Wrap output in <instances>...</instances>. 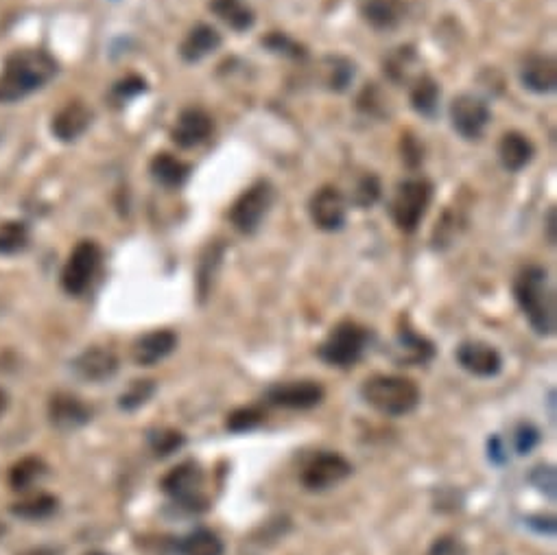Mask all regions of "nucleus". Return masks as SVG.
<instances>
[{"label": "nucleus", "mask_w": 557, "mask_h": 555, "mask_svg": "<svg viewBox=\"0 0 557 555\" xmlns=\"http://www.w3.org/2000/svg\"><path fill=\"white\" fill-rule=\"evenodd\" d=\"M263 420H265V413L260 409L243 407V409H236L228 418V429L234 433H245V431L256 429Z\"/></svg>", "instance_id": "nucleus-34"}, {"label": "nucleus", "mask_w": 557, "mask_h": 555, "mask_svg": "<svg viewBox=\"0 0 557 555\" xmlns=\"http://www.w3.org/2000/svg\"><path fill=\"white\" fill-rule=\"evenodd\" d=\"M274 202V188L269 182H256L236 199L230 210L232 226L241 234H254Z\"/></svg>", "instance_id": "nucleus-7"}, {"label": "nucleus", "mask_w": 557, "mask_h": 555, "mask_svg": "<svg viewBox=\"0 0 557 555\" xmlns=\"http://www.w3.org/2000/svg\"><path fill=\"white\" fill-rule=\"evenodd\" d=\"M499 158L501 164L509 173L523 171L533 160V145L531 140L520 132H509L501 138L499 143Z\"/></svg>", "instance_id": "nucleus-22"}, {"label": "nucleus", "mask_w": 557, "mask_h": 555, "mask_svg": "<svg viewBox=\"0 0 557 555\" xmlns=\"http://www.w3.org/2000/svg\"><path fill=\"white\" fill-rule=\"evenodd\" d=\"M177 555H223V542L215 531L195 529L177 542Z\"/></svg>", "instance_id": "nucleus-26"}, {"label": "nucleus", "mask_w": 557, "mask_h": 555, "mask_svg": "<svg viewBox=\"0 0 557 555\" xmlns=\"http://www.w3.org/2000/svg\"><path fill=\"white\" fill-rule=\"evenodd\" d=\"M149 169L153 180L167 188H180L188 180V175H191V167L180 158L171 156V153H158V156L151 160Z\"/></svg>", "instance_id": "nucleus-23"}, {"label": "nucleus", "mask_w": 557, "mask_h": 555, "mask_svg": "<svg viewBox=\"0 0 557 555\" xmlns=\"http://www.w3.org/2000/svg\"><path fill=\"white\" fill-rule=\"evenodd\" d=\"M162 490L169 494V497L186 510H201L206 507V497H204V470L197 462H184L180 466H175L167 477L162 479Z\"/></svg>", "instance_id": "nucleus-6"}, {"label": "nucleus", "mask_w": 557, "mask_h": 555, "mask_svg": "<svg viewBox=\"0 0 557 555\" xmlns=\"http://www.w3.org/2000/svg\"><path fill=\"white\" fill-rule=\"evenodd\" d=\"M490 108L483 99L474 97V94H459V97L450 103V123L453 129L466 140H477L485 132V127L490 123Z\"/></svg>", "instance_id": "nucleus-9"}, {"label": "nucleus", "mask_w": 557, "mask_h": 555, "mask_svg": "<svg viewBox=\"0 0 557 555\" xmlns=\"http://www.w3.org/2000/svg\"><path fill=\"white\" fill-rule=\"evenodd\" d=\"M73 368L79 379L90 383H101L105 379H112L116 374L118 359L108 348H88L73 361Z\"/></svg>", "instance_id": "nucleus-16"}, {"label": "nucleus", "mask_w": 557, "mask_h": 555, "mask_svg": "<svg viewBox=\"0 0 557 555\" xmlns=\"http://www.w3.org/2000/svg\"><path fill=\"white\" fill-rule=\"evenodd\" d=\"M25 555H57V553L51 551V549H31Z\"/></svg>", "instance_id": "nucleus-44"}, {"label": "nucleus", "mask_w": 557, "mask_h": 555, "mask_svg": "<svg viewBox=\"0 0 557 555\" xmlns=\"http://www.w3.org/2000/svg\"><path fill=\"white\" fill-rule=\"evenodd\" d=\"M149 442H151L153 453L160 457H167V455L175 453L177 448L184 446V435L177 431H158V433H151Z\"/></svg>", "instance_id": "nucleus-36"}, {"label": "nucleus", "mask_w": 557, "mask_h": 555, "mask_svg": "<svg viewBox=\"0 0 557 555\" xmlns=\"http://www.w3.org/2000/svg\"><path fill=\"white\" fill-rule=\"evenodd\" d=\"M429 555H466V549L453 536H442L433 542Z\"/></svg>", "instance_id": "nucleus-40"}, {"label": "nucleus", "mask_w": 557, "mask_h": 555, "mask_svg": "<svg viewBox=\"0 0 557 555\" xmlns=\"http://www.w3.org/2000/svg\"><path fill=\"white\" fill-rule=\"evenodd\" d=\"M457 361L466 372L481 376V379H492L503 368L499 350L485 341H464L457 348Z\"/></svg>", "instance_id": "nucleus-13"}, {"label": "nucleus", "mask_w": 557, "mask_h": 555, "mask_svg": "<svg viewBox=\"0 0 557 555\" xmlns=\"http://www.w3.org/2000/svg\"><path fill=\"white\" fill-rule=\"evenodd\" d=\"M431 199L433 184L424 177H411V180L402 182L394 195V202H391V217H394L398 230L405 234L416 232L431 206Z\"/></svg>", "instance_id": "nucleus-4"}, {"label": "nucleus", "mask_w": 557, "mask_h": 555, "mask_svg": "<svg viewBox=\"0 0 557 555\" xmlns=\"http://www.w3.org/2000/svg\"><path fill=\"white\" fill-rule=\"evenodd\" d=\"M212 118L208 112L199 108H186L171 129L173 143L180 149H193L201 143H206L212 134Z\"/></svg>", "instance_id": "nucleus-14"}, {"label": "nucleus", "mask_w": 557, "mask_h": 555, "mask_svg": "<svg viewBox=\"0 0 557 555\" xmlns=\"http://www.w3.org/2000/svg\"><path fill=\"white\" fill-rule=\"evenodd\" d=\"M531 481L536 483L538 490L542 492H547L551 499H555V470L551 466H538L536 470H533V475H531Z\"/></svg>", "instance_id": "nucleus-39"}, {"label": "nucleus", "mask_w": 557, "mask_h": 555, "mask_svg": "<svg viewBox=\"0 0 557 555\" xmlns=\"http://www.w3.org/2000/svg\"><path fill=\"white\" fill-rule=\"evenodd\" d=\"M101 265V247L94 241H81L73 252L62 271V287L70 295L86 293L97 276Z\"/></svg>", "instance_id": "nucleus-8"}, {"label": "nucleus", "mask_w": 557, "mask_h": 555, "mask_svg": "<svg viewBox=\"0 0 557 555\" xmlns=\"http://www.w3.org/2000/svg\"><path fill=\"white\" fill-rule=\"evenodd\" d=\"M177 348V335L173 330H151V333L142 335L134 348H132V357L138 365H156L158 361L167 359L169 354Z\"/></svg>", "instance_id": "nucleus-18"}, {"label": "nucleus", "mask_w": 557, "mask_h": 555, "mask_svg": "<svg viewBox=\"0 0 557 555\" xmlns=\"http://www.w3.org/2000/svg\"><path fill=\"white\" fill-rule=\"evenodd\" d=\"M547 223H549V243L553 245L555 243V208L549 210V217H547Z\"/></svg>", "instance_id": "nucleus-43"}, {"label": "nucleus", "mask_w": 557, "mask_h": 555, "mask_svg": "<svg viewBox=\"0 0 557 555\" xmlns=\"http://www.w3.org/2000/svg\"><path fill=\"white\" fill-rule=\"evenodd\" d=\"M361 396L370 407L385 416H407L420 405V387L407 376L376 374L361 387Z\"/></svg>", "instance_id": "nucleus-3"}, {"label": "nucleus", "mask_w": 557, "mask_h": 555, "mask_svg": "<svg viewBox=\"0 0 557 555\" xmlns=\"http://www.w3.org/2000/svg\"><path fill=\"white\" fill-rule=\"evenodd\" d=\"M411 105L422 116H435L437 105H440V86H437V81L426 75L418 77L411 90Z\"/></svg>", "instance_id": "nucleus-27"}, {"label": "nucleus", "mask_w": 557, "mask_h": 555, "mask_svg": "<svg viewBox=\"0 0 557 555\" xmlns=\"http://www.w3.org/2000/svg\"><path fill=\"white\" fill-rule=\"evenodd\" d=\"M514 295L529 324L538 335L551 337L557 330V306L555 291L547 269L538 265L525 267L514 280Z\"/></svg>", "instance_id": "nucleus-2"}, {"label": "nucleus", "mask_w": 557, "mask_h": 555, "mask_svg": "<svg viewBox=\"0 0 557 555\" xmlns=\"http://www.w3.org/2000/svg\"><path fill=\"white\" fill-rule=\"evenodd\" d=\"M263 44L267 46L269 51H274V53H282V55H287V57H293V59H302L306 57V49L302 44H298L295 40H291L287 33H269L267 38L263 40Z\"/></svg>", "instance_id": "nucleus-33"}, {"label": "nucleus", "mask_w": 557, "mask_h": 555, "mask_svg": "<svg viewBox=\"0 0 557 555\" xmlns=\"http://www.w3.org/2000/svg\"><path fill=\"white\" fill-rule=\"evenodd\" d=\"M267 403L284 409H311L324 400V387L315 381L278 383L267 389Z\"/></svg>", "instance_id": "nucleus-12"}, {"label": "nucleus", "mask_w": 557, "mask_h": 555, "mask_svg": "<svg viewBox=\"0 0 557 555\" xmlns=\"http://www.w3.org/2000/svg\"><path fill=\"white\" fill-rule=\"evenodd\" d=\"M405 160L409 162V167H418L422 162V149L413 138H405Z\"/></svg>", "instance_id": "nucleus-42"}, {"label": "nucleus", "mask_w": 557, "mask_h": 555, "mask_svg": "<svg viewBox=\"0 0 557 555\" xmlns=\"http://www.w3.org/2000/svg\"><path fill=\"white\" fill-rule=\"evenodd\" d=\"M352 475V464L339 453L315 455L302 472V483L308 490H328Z\"/></svg>", "instance_id": "nucleus-10"}, {"label": "nucleus", "mask_w": 557, "mask_h": 555, "mask_svg": "<svg viewBox=\"0 0 557 555\" xmlns=\"http://www.w3.org/2000/svg\"><path fill=\"white\" fill-rule=\"evenodd\" d=\"M57 59L44 49H20L0 68V103H16L38 92L57 75Z\"/></svg>", "instance_id": "nucleus-1"}, {"label": "nucleus", "mask_w": 557, "mask_h": 555, "mask_svg": "<svg viewBox=\"0 0 557 555\" xmlns=\"http://www.w3.org/2000/svg\"><path fill=\"white\" fill-rule=\"evenodd\" d=\"M29 245V228L22 221L0 223V254H18Z\"/></svg>", "instance_id": "nucleus-28"}, {"label": "nucleus", "mask_w": 557, "mask_h": 555, "mask_svg": "<svg viewBox=\"0 0 557 555\" xmlns=\"http://www.w3.org/2000/svg\"><path fill=\"white\" fill-rule=\"evenodd\" d=\"M378 197H381V182H378L376 175L367 173L357 182V186H354V191L350 193V202L365 210L372 208L378 202Z\"/></svg>", "instance_id": "nucleus-30"}, {"label": "nucleus", "mask_w": 557, "mask_h": 555, "mask_svg": "<svg viewBox=\"0 0 557 555\" xmlns=\"http://www.w3.org/2000/svg\"><path fill=\"white\" fill-rule=\"evenodd\" d=\"M49 416L57 429L73 431L84 427V424L90 420L92 411L73 394H57L51 398Z\"/></svg>", "instance_id": "nucleus-19"}, {"label": "nucleus", "mask_w": 557, "mask_h": 555, "mask_svg": "<svg viewBox=\"0 0 557 555\" xmlns=\"http://www.w3.org/2000/svg\"><path fill=\"white\" fill-rule=\"evenodd\" d=\"M221 46V33L210 25H197L186 33V38L180 44V55L184 62L195 64L201 59L215 53Z\"/></svg>", "instance_id": "nucleus-21"}, {"label": "nucleus", "mask_w": 557, "mask_h": 555, "mask_svg": "<svg viewBox=\"0 0 557 555\" xmlns=\"http://www.w3.org/2000/svg\"><path fill=\"white\" fill-rule=\"evenodd\" d=\"M210 11L234 31L252 29L256 20L254 11L243 0H210Z\"/></svg>", "instance_id": "nucleus-24"}, {"label": "nucleus", "mask_w": 557, "mask_h": 555, "mask_svg": "<svg viewBox=\"0 0 557 555\" xmlns=\"http://www.w3.org/2000/svg\"><path fill=\"white\" fill-rule=\"evenodd\" d=\"M92 123V110L84 101H70L53 116L51 132L62 143H73Z\"/></svg>", "instance_id": "nucleus-15"}, {"label": "nucleus", "mask_w": 557, "mask_h": 555, "mask_svg": "<svg viewBox=\"0 0 557 555\" xmlns=\"http://www.w3.org/2000/svg\"><path fill=\"white\" fill-rule=\"evenodd\" d=\"M523 86L536 94H549L557 88V62L551 55H531L520 68Z\"/></svg>", "instance_id": "nucleus-17"}, {"label": "nucleus", "mask_w": 557, "mask_h": 555, "mask_svg": "<svg viewBox=\"0 0 557 555\" xmlns=\"http://www.w3.org/2000/svg\"><path fill=\"white\" fill-rule=\"evenodd\" d=\"M86 555H108V553H103V551H92V553H86Z\"/></svg>", "instance_id": "nucleus-46"}, {"label": "nucleus", "mask_w": 557, "mask_h": 555, "mask_svg": "<svg viewBox=\"0 0 557 555\" xmlns=\"http://www.w3.org/2000/svg\"><path fill=\"white\" fill-rule=\"evenodd\" d=\"M326 62L330 64L328 68V86L330 90H346L348 84L354 77V66L348 62V59L343 57H328Z\"/></svg>", "instance_id": "nucleus-31"}, {"label": "nucleus", "mask_w": 557, "mask_h": 555, "mask_svg": "<svg viewBox=\"0 0 557 555\" xmlns=\"http://www.w3.org/2000/svg\"><path fill=\"white\" fill-rule=\"evenodd\" d=\"M370 344V333L357 322H341L330 330L324 344L319 346V357L335 368H350L357 363Z\"/></svg>", "instance_id": "nucleus-5"}, {"label": "nucleus", "mask_w": 557, "mask_h": 555, "mask_svg": "<svg viewBox=\"0 0 557 555\" xmlns=\"http://www.w3.org/2000/svg\"><path fill=\"white\" fill-rule=\"evenodd\" d=\"M308 212L319 230L335 232L341 230L348 215V202L337 186H324L313 195Z\"/></svg>", "instance_id": "nucleus-11"}, {"label": "nucleus", "mask_w": 557, "mask_h": 555, "mask_svg": "<svg viewBox=\"0 0 557 555\" xmlns=\"http://www.w3.org/2000/svg\"><path fill=\"white\" fill-rule=\"evenodd\" d=\"M153 392H156V385H153L151 381H134L132 387H129L127 392L121 396V407L132 411L140 405H145Z\"/></svg>", "instance_id": "nucleus-37"}, {"label": "nucleus", "mask_w": 557, "mask_h": 555, "mask_svg": "<svg viewBox=\"0 0 557 555\" xmlns=\"http://www.w3.org/2000/svg\"><path fill=\"white\" fill-rule=\"evenodd\" d=\"M5 407H7V394L3 392V389H0V413L5 411Z\"/></svg>", "instance_id": "nucleus-45"}, {"label": "nucleus", "mask_w": 557, "mask_h": 555, "mask_svg": "<svg viewBox=\"0 0 557 555\" xmlns=\"http://www.w3.org/2000/svg\"><path fill=\"white\" fill-rule=\"evenodd\" d=\"M540 442V433L531 427V424H523V427H518L516 431V448L520 455L529 453L533 446Z\"/></svg>", "instance_id": "nucleus-41"}, {"label": "nucleus", "mask_w": 557, "mask_h": 555, "mask_svg": "<svg viewBox=\"0 0 557 555\" xmlns=\"http://www.w3.org/2000/svg\"><path fill=\"white\" fill-rule=\"evenodd\" d=\"M147 90V81L142 79V77H125L118 81V84L112 88V97L118 101V103H125L129 99H134L138 97L140 92H145Z\"/></svg>", "instance_id": "nucleus-38"}, {"label": "nucleus", "mask_w": 557, "mask_h": 555, "mask_svg": "<svg viewBox=\"0 0 557 555\" xmlns=\"http://www.w3.org/2000/svg\"><path fill=\"white\" fill-rule=\"evenodd\" d=\"M396 350L400 352V361L405 363H426L433 359L435 348L426 337L413 333L411 328H405L398 333V341H396Z\"/></svg>", "instance_id": "nucleus-25"}, {"label": "nucleus", "mask_w": 557, "mask_h": 555, "mask_svg": "<svg viewBox=\"0 0 557 555\" xmlns=\"http://www.w3.org/2000/svg\"><path fill=\"white\" fill-rule=\"evenodd\" d=\"M416 53H413L411 46H402L396 49L385 59V73L394 81H407L411 75V66L416 64Z\"/></svg>", "instance_id": "nucleus-29"}, {"label": "nucleus", "mask_w": 557, "mask_h": 555, "mask_svg": "<svg viewBox=\"0 0 557 555\" xmlns=\"http://www.w3.org/2000/svg\"><path fill=\"white\" fill-rule=\"evenodd\" d=\"M55 510H57V501L53 497H46V494H42V497H35L31 501L18 503V507H14V514L35 521V518H44V516L53 514Z\"/></svg>", "instance_id": "nucleus-35"}, {"label": "nucleus", "mask_w": 557, "mask_h": 555, "mask_svg": "<svg viewBox=\"0 0 557 555\" xmlns=\"http://www.w3.org/2000/svg\"><path fill=\"white\" fill-rule=\"evenodd\" d=\"M42 472H44V466L40 459H33V457L22 459V462L11 470V486H14L16 490H25L42 475Z\"/></svg>", "instance_id": "nucleus-32"}, {"label": "nucleus", "mask_w": 557, "mask_h": 555, "mask_svg": "<svg viewBox=\"0 0 557 555\" xmlns=\"http://www.w3.org/2000/svg\"><path fill=\"white\" fill-rule=\"evenodd\" d=\"M359 11L367 25L374 29H394L405 18V0H359Z\"/></svg>", "instance_id": "nucleus-20"}]
</instances>
